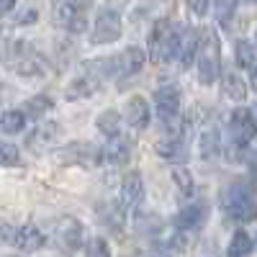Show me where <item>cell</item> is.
Listing matches in <instances>:
<instances>
[{
	"label": "cell",
	"instance_id": "1f68e13d",
	"mask_svg": "<svg viewBox=\"0 0 257 257\" xmlns=\"http://www.w3.org/2000/svg\"><path fill=\"white\" fill-rule=\"evenodd\" d=\"M249 116H252V121L257 123V103H254V105H252V108H249Z\"/></svg>",
	"mask_w": 257,
	"mask_h": 257
},
{
	"label": "cell",
	"instance_id": "ba28073f",
	"mask_svg": "<svg viewBox=\"0 0 257 257\" xmlns=\"http://www.w3.org/2000/svg\"><path fill=\"white\" fill-rule=\"evenodd\" d=\"M11 244H13L18 252L31 254V252H39L41 247L47 244V234L41 231L39 226H34V224H21V226L13 229Z\"/></svg>",
	"mask_w": 257,
	"mask_h": 257
},
{
	"label": "cell",
	"instance_id": "d4e9b609",
	"mask_svg": "<svg viewBox=\"0 0 257 257\" xmlns=\"http://www.w3.org/2000/svg\"><path fill=\"white\" fill-rule=\"evenodd\" d=\"M173 178H175L178 190L183 193V196H190V193H193V178H190L188 170H185V167H175V170H173Z\"/></svg>",
	"mask_w": 257,
	"mask_h": 257
},
{
	"label": "cell",
	"instance_id": "e0dca14e",
	"mask_svg": "<svg viewBox=\"0 0 257 257\" xmlns=\"http://www.w3.org/2000/svg\"><path fill=\"white\" fill-rule=\"evenodd\" d=\"M121 121H123V116H121L118 111H103V113L95 118V126H98L108 139H116V137H121Z\"/></svg>",
	"mask_w": 257,
	"mask_h": 257
},
{
	"label": "cell",
	"instance_id": "3957f363",
	"mask_svg": "<svg viewBox=\"0 0 257 257\" xmlns=\"http://www.w3.org/2000/svg\"><path fill=\"white\" fill-rule=\"evenodd\" d=\"M198 80L203 85H211L219 77V62H221V52H219V39L213 31H203V41L198 49Z\"/></svg>",
	"mask_w": 257,
	"mask_h": 257
},
{
	"label": "cell",
	"instance_id": "44dd1931",
	"mask_svg": "<svg viewBox=\"0 0 257 257\" xmlns=\"http://www.w3.org/2000/svg\"><path fill=\"white\" fill-rule=\"evenodd\" d=\"M234 59H237L239 67L252 70V67H254V47L249 44V41L239 39V41H237V47H234Z\"/></svg>",
	"mask_w": 257,
	"mask_h": 257
},
{
	"label": "cell",
	"instance_id": "836d02e7",
	"mask_svg": "<svg viewBox=\"0 0 257 257\" xmlns=\"http://www.w3.org/2000/svg\"><path fill=\"white\" fill-rule=\"evenodd\" d=\"M254 247H257V237H254Z\"/></svg>",
	"mask_w": 257,
	"mask_h": 257
},
{
	"label": "cell",
	"instance_id": "2e32d148",
	"mask_svg": "<svg viewBox=\"0 0 257 257\" xmlns=\"http://www.w3.org/2000/svg\"><path fill=\"white\" fill-rule=\"evenodd\" d=\"M123 118H126V123L132 126V128H137V132H144V128L149 126V103H147L142 95L128 98Z\"/></svg>",
	"mask_w": 257,
	"mask_h": 257
},
{
	"label": "cell",
	"instance_id": "83f0119b",
	"mask_svg": "<svg viewBox=\"0 0 257 257\" xmlns=\"http://www.w3.org/2000/svg\"><path fill=\"white\" fill-rule=\"evenodd\" d=\"M234 8H237L234 3H221V6H216V18H219L221 26H229V18H231Z\"/></svg>",
	"mask_w": 257,
	"mask_h": 257
},
{
	"label": "cell",
	"instance_id": "5bb4252c",
	"mask_svg": "<svg viewBox=\"0 0 257 257\" xmlns=\"http://www.w3.org/2000/svg\"><path fill=\"white\" fill-rule=\"evenodd\" d=\"M132 155V144H128L123 137H116V139H108V144H103L98 149V157H95V165H123Z\"/></svg>",
	"mask_w": 257,
	"mask_h": 257
},
{
	"label": "cell",
	"instance_id": "9c48e42d",
	"mask_svg": "<svg viewBox=\"0 0 257 257\" xmlns=\"http://www.w3.org/2000/svg\"><path fill=\"white\" fill-rule=\"evenodd\" d=\"M82 234H85L82 221L70 219V216L59 219V221H57V226H54V237H57V242H59V247H62L64 252L77 249V247L82 244Z\"/></svg>",
	"mask_w": 257,
	"mask_h": 257
},
{
	"label": "cell",
	"instance_id": "4dcf8cb0",
	"mask_svg": "<svg viewBox=\"0 0 257 257\" xmlns=\"http://www.w3.org/2000/svg\"><path fill=\"white\" fill-rule=\"evenodd\" d=\"M13 8H16V3H11V0H6V3H0V16L8 13V11H13Z\"/></svg>",
	"mask_w": 257,
	"mask_h": 257
},
{
	"label": "cell",
	"instance_id": "7c38bea8",
	"mask_svg": "<svg viewBox=\"0 0 257 257\" xmlns=\"http://www.w3.org/2000/svg\"><path fill=\"white\" fill-rule=\"evenodd\" d=\"M208 216V203L206 201H196V203H188L183 206L175 216H173V226L178 231H190V229H198Z\"/></svg>",
	"mask_w": 257,
	"mask_h": 257
},
{
	"label": "cell",
	"instance_id": "5b68a950",
	"mask_svg": "<svg viewBox=\"0 0 257 257\" xmlns=\"http://www.w3.org/2000/svg\"><path fill=\"white\" fill-rule=\"evenodd\" d=\"M54 24L70 34H85L88 31V6L72 3V0L57 3L54 6Z\"/></svg>",
	"mask_w": 257,
	"mask_h": 257
},
{
	"label": "cell",
	"instance_id": "cb8c5ba5",
	"mask_svg": "<svg viewBox=\"0 0 257 257\" xmlns=\"http://www.w3.org/2000/svg\"><path fill=\"white\" fill-rule=\"evenodd\" d=\"M49 108H52V100H49L47 95H36V98H29V100H26L24 113L31 116V118H39L41 113H47Z\"/></svg>",
	"mask_w": 257,
	"mask_h": 257
},
{
	"label": "cell",
	"instance_id": "484cf974",
	"mask_svg": "<svg viewBox=\"0 0 257 257\" xmlns=\"http://www.w3.org/2000/svg\"><path fill=\"white\" fill-rule=\"evenodd\" d=\"M85 254H88V257H111V247H108V242H105L103 237H95V239L88 242Z\"/></svg>",
	"mask_w": 257,
	"mask_h": 257
},
{
	"label": "cell",
	"instance_id": "603a6c76",
	"mask_svg": "<svg viewBox=\"0 0 257 257\" xmlns=\"http://www.w3.org/2000/svg\"><path fill=\"white\" fill-rule=\"evenodd\" d=\"M0 165L3 167H16L21 165V152H18V147L6 142V139H0Z\"/></svg>",
	"mask_w": 257,
	"mask_h": 257
},
{
	"label": "cell",
	"instance_id": "ac0fdd59",
	"mask_svg": "<svg viewBox=\"0 0 257 257\" xmlns=\"http://www.w3.org/2000/svg\"><path fill=\"white\" fill-rule=\"evenodd\" d=\"M26 113L24 111H16V108H11V111H6L3 116H0V132L3 134H18V132H24L26 128Z\"/></svg>",
	"mask_w": 257,
	"mask_h": 257
},
{
	"label": "cell",
	"instance_id": "277c9868",
	"mask_svg": "<svg viewBox=\"0 0 257 257\" xmlns=\"http://www.w3.org/2000/svg\"><path fill=\"white\" fill-rule=\"evenodd\" d=\"M105 59H108V77H113L118 82L139 75L142 67H144V62H147V57H144V52L139 47H126L121 54L105 57Z\"/></svg>",
	"mask_w": 257,
	"mask_h": 257
},
{
	"label": "cell",
	"instance_id": "ffe728a7",
	"mask_svg": "<svg viewBox=\"0 0 257 257\" xmlns=\"http://www.w3.org/2000/svg\"><path fill=\"white\" fill-rule=\"evenodd\" d=\"M221 80H224V93H226L231 100H244L247 85H244V80H242L237 72H224Z\"/></svg>",
	"mask_w": 257,
	"mask_h": 257
},
{
	"label": "cell",
	"instance_id": "4fadbf2b",
	"mask_svg": "<svg viewBox=\"0 0 257 257\" xmlns=\"http://www.w3.org/2000/svg\"><path fill=\"white\" fill-rule=\"evenodd\" d=\"M144 203V180L139 173H128L121 183V211H137Z\"/></svg>",
	"mask_w": 257,
	"mask_h": 257
},
{
	"label": "cell",
	"instance_id": "f1b7e54d",
	"mask_svg": "<svg viewBox=\"0 0 257 257\" xmlns=\"http://www.w3.org/2000/svg\"><path fill=\"white\" fill-rule=\"evenodd\" d=\"M188 8H190L193 13H198V16H203V13L208 11V3H190Z\"/></svg>",
	"mask_w": 257,
	"mask_h": 257
},
{
	"label": "cell",
	"instance_id": "f546056e",
	"mask_svg": "<svg viewBox=\"0 0 257 257\" xmlns=\"http://www.w3.org/2000/svg\"><path fill=\"white\" fill-rule=\"evenodd\" d=\"M249 88L257 93V64H254V67H252V75H249Z\"/></svg>",
	"mask_w": 257,
	"mask_h": 257
},
{
	"label": "cell",
	"instance_id": "d6a6232c",
	"mask_svg": "<svg viewBox=\"0 0 257 257\" xmlns=\"http://www.w3.org/2000/svg\"><path fill=\"white\" fill-rule=\"evenodd\" d=\"M254 47H257V31H254Z\"/></svg>",
	"mask_w": 257,
	"mask_h": 257
},
{
	"label": "cell",
	"instance_id": "8fae6325",
	"mask_svg": "<svg viewBox=\"0 0 257 257\" xmlns=\"http://www.w3.org/2000/svg\"><path fill=\"white\" fill-rule=\"evenodd\" d=\"M229 132H231V139H234V144H237V147H247V144L254 139L257 123L252 121V116H249L247 108H237V111L231 113V118H229Z\"/></svg>",
	"mask_w": 257,
	"mask_h": 257
},
{
	"label": "cell",
	"instance_id": "4316f807",
	"mask_svg": "<svg viewBox=\"0 0 257 257\" xmlns=\"http://www.w3.org/2000/svg\"><path fill=\"white\" fill-rule=\"evenodd\" d=\"M13 18H16L13 24L26 26V24H34V21L39 18V13H36L34 8H16V16H13Z\"/></svg>",
	"mask_w": 257,
	"mask_h": 257
},
{
	"label": "cell",
	"instance_id": "52a82bcc",
	"mask_svg": "<svg viewBox=\"0 0 257 257\" xmlns=\"http://www.w3.org/2000/svg\"><path fill=\"white\" fill-rule=\"evenodd\" d=\"M121 36V16L113 8H103L95 21V31L90 36V44H111Z\"/></svg>",
	"mask_w": 257,
	"mask_h": 257
},
{
	"label": "cell",
	"instance_id": "30bf717a",
	"mask_svg": "<svg viewBox=\"0 0 257 257\" xmlns=\"http://www.w3.org/2000/svg\"><path fill=\"white\" fill-rule=\"evenodd\" d=\"M155 108L165 123L175 121V116L180 113V90L175 85H162V88H157L155 90Z\"/></svg>",
	"mask_w": 257,
	"mask_h": 257
},
{
	"label": "cell",
	"instance_id": "d6986e66",
	"mask_svg": "<svg viewBox=\"0 0 257 257\" xmlns=\"http://www.w3.org/2000/svg\"><path fill=\"white\" fill-rule=\"evenodd\" d=\"M252 247H254V242L249 239V234L244 231V229H237L234 231V237H231V242H229V257H247L249 252H252Z\"/></svg>",
	"mask_w": 257,
	"mask_h": 257
},
{
	"label": "cell",
	"instance_id": "9a60e30c",
	"mask_svg": "<svg viewBox=\"0 0 257 257\" xmlns=\"http://www.w3.org/2000/svg\"><path fill=\"white\" fill-rule=\"evenodd\" d=\"M198 49H201V34L196 29H188L180 36V49H178V64L180 70H190L193 62L198 59Z\"/></svg>",
	"mask_w": 257,
	"mask_h": 257
},
{
	"label": "cell",
	"instance_id": "6da1fadb",
	"mask_svg": "<svg viewBox=\"0 0 257 257\" xmlns=\"http://www.w3.org/2000/svg\"><path fill=\"white\" fill-rule=\"evenodd\" d=\"M224 211L231 221L247 224L257 219V198H254V188L247 183H234L224 193Z\"/></svg>",
	"mask_w": 257,
	"mask_h": 257
},
{
	"label": "cell",
	"instance_id": "8992f818",
	"mask_svg": "<svg viewBox=\"0 0 257 257\" xmlns=\"http://www.w3.org/2000/svg\"><path fill=\"white\" fill-rule=\"evenodd\" d=\"M59 137H62V126L57 121H41L26 137V149L31 155H44V152H49V149H54Z\"/></svg>",
	"mask_w": 257,
	"mask_h": 257
},
{
	"label": "cell",
	"instance_id": "7a4b0ae2",
	"mask_svg": "<svg viewBox=\"0 0 257 257\" xmlns=\"http://www.w3.org/2000/svg\"><path fill=\"white\" fill-rule=\"evenodd\" d=\"M180 36L183 34L170 21H157L152 34H149V59L155 64H167V62L178 59Z\"/></svg>",
	"mask_w": 257,
	"mask_h": 257
},
{
	"label": "cell",
	"instance_id": "7402d4cb",
	"mask_svg": "<svg viewBox=\"0 0 257 257\" xmlns=\"http://www.w3.org/2000/svg\"><path fill=\"white\" fill-rule=\"evenodd\" d=\"M137 231L142 234H162V219L155 216V213H142L139 211V216H137Z\"/></svg>",
	"mask_w": 257,
	"mask_h": 257
}]
</instances>
